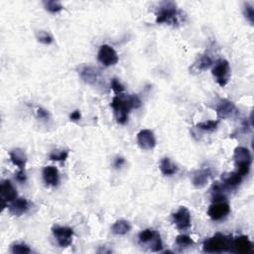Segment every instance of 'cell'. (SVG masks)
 Here are the masks:
<instances>
[{
	"mask_svg": "<svg viewBox=\"0 0 254 254\" xmlns=\"http://www.w3.org/2000/svg\"><path fill=\"white\" fill-rule=\"evenodd\" d=\"M139 243L141 245L149 246L150 250L153 252H159L163 248L162 239L160 233L154 230H145L141 231L138 235Z\"/></svg>",
	"mask_w": 254,
	"mask_h": 254,
	"instance_id": "5b68a950",
	"label": "cell"
},
{
	"mask_svg": "<svg viewBox=\"0 0 254 254\" xmlns=\"http://www.w3.org/2000/svg\"><path fill=\"white\" fill-rule=\"evenodd\" d=\"M111 87H112V90L115 92V93L116 95H120L122 94V92H124L125 88L124 86L117 80V79H113L112 82H111Z\"/></svg>",
	"mask_w": 254,
	"mask_h": 254,
	"instance_id": "f1b7e54d",
	"label": "cell"
},
{
	"mask_svg": "<svg viewBox=\"0 0 254 254\" xmlns=\"http://www.w3.org/2000/svg\"><path fill=\"white\" fill-rule=\"evenodd\" d=\"M137 144L143 150H151L156 146L154 132L149 129H143L137 134Z\"/></svg>",
	"mask_w": 254,
	"mask_h": 254,
	"instance_id": "4fadbf2b",
	"label": "cell"
},
{
	"mask_svg": "<svg viewBox=\"0 0 254 254\" xmlns=\"http://www.w3.org/2000/svg\"><path fill=\"white\" fill-rule=\"evenodd\" d=\"M220 121L219 120H208L204 122H200L197 124V128L206 132H213L216 130L217 126H219Z\"/></svg>",
	"mask_w": 254,
	"mask_h": 254,
	"instance_id": "d4e9b609",
	"label": "cell"
},
{
	"mask_svg": "<svg viewBox=\"0 0 254 254\" xmlns=\"http://www.w3.org/2000/svg\"><path fill=\"white\" fill-rule=\"evenodd\" d=\"M11 251L15 254H28L31 253V248L26 244L18 243L11 246Z\"/></svg>",
	"mask_w": 254,
	"mask_h": 254,
	"instance_id": "83f0119b",
	"label": "cell"
},
{
	"mask_svg": "<svg viewBox=\"0 0 254 254\" xmlns=\"http://www.w3.org/2000/svg\"><path fill=\"white\" fill-rule=\"evenodd\" d=\"M232 240L231 236L217 232L204 242L203 250L207 253L231 252Z\"/></svg>",
	"mask_w": 254,
	"mask_h": 254,
	"instance_id": "3957f363",
	"label": "cell"
},
{
	"mask_svg": "<svg viewBox=\"0 0 254 254\" xmlns=\"http://www.w3.org/2000/svg\"><path fill=\"white\" fill-rule=\"evenodd\" d=\"M17 190L8 180H4L0 184V200H1L2 208H5L8 203H12L17 199Z\"/></svg>",
	"mask_w": 254,
	"mask_h": 254,
	"instance_id": "30bf717a",
	"label": "cell"
},
{
	"mask_svg": "<svg viewBox=\"0 0 254 254\" xmlns=\"http://www.w3.org/2000/svg\"><path fill=\"white\" fill-rule=\"evenodd\" d=\"M125 164V159L123 157H116L114 162V166L115 169L121 168Z\"/></svg>",
	"mask_w": 254,
	"mask_h": 254,
	"instance_id": "d6a6232c",
	"label": "cell"
},
{
	"mask_svg": "<svg viewBox=\"0 0 254 254\" xmlns=\"http://www.w3.org/2000/svg\"><path fill=\"white\" fill-rule=\"evenodd\" d=\"M37 116L40 119H43V120H48L50 118L49 113L46 110H44V108H42V107H39L38 110H37Z\"/></svg>",
	"mask_w": 254,
	"mask_h": 254,
	"instance_id": "1f68e13d",
	"label": "cell"
},
{
	"mask_svg": "<svg viewBox=\"0 0 254 254\" xmlns=\"http://www.w3.org/2000/svg\"><path fill=\"white\" fill-rule=\"evenodd\" d=\"M213 172L210 168H203L197 170L192 175V184L197 189H202L208 183Z\"/></svg>",
	"mask_w": 254,
	"mask_h": 254,
	"instance_id": "5bb4252c",
	"label": "cell"
},
{
	"mask_svg": "<svg viewBox=\"0 0 254 254\" xmlns=\"http://www.w3.org/2000/svg\"><path fill=\"white\" fill-rule=\"evenodd\" d=\"M253 243L249 240V238L245 235L238 236L232 240L231 252L240 253V254H248L253 253Z\"/></svg>",
	"mask_w": 254,
	"mask_h": 254,
	"instance_id": "9a60e30c",
	"label": "cell"
},
{
	"mask_svg": "<svg viewBox=\"0 0 254 254\" xmlns=\"http://www.w3.org/2000/svg\"><path fill=\"white\" fill-rule=\"evenodd\" d=\"M43 181L48 187H57L60 183V174L56 167L47 166L42 172Z\"/></svg>",
	"mask_w": 254,
	"mask_h": 254,
	"instance_id": "2e32d148",
	"label": "cell"
},
{
	"mask_svg": "<svg viewBox=\"0 0 254 254\" xmlns=\"http://www.w3.org/2000/svg\"><path fill=\"white\" fill-rule=\"evenodd\" d=\"M130 231L131 225L129 224V222L125 220H118L112 227V231L116 235H125Z\"/></svg>",
	"mask_w": 254,
	"mask_h": 254,
	"instance_id": "603a6c76",
	"label": "cell"
},
{
	"mask_svg": "<svg viewBox=\"0 0 254 254\" xmlns=\"http://www.w3.org/2000/svg\"><path fill=\"white\" fill-rule=\"evenodd\" d=\"M141 104V99L136 94L115 95L111 103L117 123L122 125L128 121V115L130 111L133 110V108H135V110L139 108Z\"/></svg>",
	"mask_w": 254,
	"mask_h": 254,
	"instance_id": "6da1fadb",
	"label": "cell"
},
{
	"mask_svg": "<svg viewBox=\"0 0 254 254\" xmlns=\"http://www.w3.org/2000/svg\"><path fill=\"white\" fill-rule=\"evenodd\" d=\"M181 17H182V13L178 10L176 3L166 1L160 4L156 12V23L178 26Z\"/></svg>",
	"mask_w": 254,
	"mask_h": 254,
	"instance_id": "7a4b0ae2",
	"label": "cell"
},
{
	"mask_svg": "<svg viewBox=\"0 0 254 254\" xmlns=\"http://www.w3.org/2000/svg\"><path fill=\"white\" fill-rule=\"evenodd\" d=\"M213 64V61L211 59V57L208 54H204L201 55L197 61L193 64V66L191 67V70L193 72H202L208 69H209Z\"/></svg>",
	"mask_w": 254,
	"mask_h": 254,
	"instance_id": "d6986e66",
	"label": "cell"
},
{
	"mask_svg": "<svg viewBox=\"0 0 254 254\" xmlns=\"http://www.w3.org/2000/svg\"><path fill=\"white\" fill-rule=\"evenodd\" d=\"M69 152L67 150H63L60 152H52L50 154V160L52 161H66L68 159Z\"/></svg>",
	"mask_w": 254,
	"mask_h": 254,
	"instance_id": "4dcf8cb0",
	"label": "cell"
},
{
	"mask_svg": "<svg viewBox=\"0 0 254 254\" xmlns=\"http://www.w3.org/2000/svg\"><path fill=\"white\" fill-rule=\"evenodd\" d=\"M43 4L46 10L51 13H58L64 9L62 3L59 1H55V0H48V1H44Z\"/></svg>",
	"mask_w": 254,
	"mask_h": 254,
	"instance_id": "484cf974",
	"label": "cell"
},
{
	"mask_svg": "<svg viewBox=\"0 0 254 254\" xmlns=\"http://www.w3.org/2000/svg\"><path fill=\"white\" fill-rule=\"evenodd\" d=\"M52 232L61 247H68L71 244L72 236H74V231H72V229L57 226L52 229Z\"/></svg>",
	"mask_w": 254,
	"mask_h": 254,
	"instance_id": "8fae6325",
	"label": "cell"
},
{
	"mask_svg": "<svg viewBox=\"0 0 254 254\" xmlns=\"http://www.w3.org/2000/svg\"><path fill=\"white\" fill-rule=\"evenodd\" d=\"M160 170H161V173L164 175V176H173L175 175L179 168L177 167L176 164H174L170 158H163L160 162Z\"/></svg>",
	"mask_w": 254,
	"mask_h": 254,
	"instance_id": "7402d4cb",
	"label": "cell"
},
{
	"mask_svg": "<svg viewBox=\"0 0 254 254\" xmlns=\"http://www.w3.org/2000/svg\"><path fill=\"white\" fill-rule=\"evenodd\" d=\"M37 40L40 43H42V44L50 45V44L53 43L54 38H53V36L50 33L46 32V31H39L37 33Z\"/></svg>",
	"mask_w": 254,
	"mask_h": 254,
	"instance_id": "4316f807",
	"label": "cell"
},
{
	"mask_svg": "<svg viewBox=\"0 0 254 254\" xmlns=\"http://www.w3.org/2000/svg\"><path fill=\"white\" fill-rule=\"evenodd\" d=\"M9 156H10V160L13 163V165L18 167L19 170L25 169L26 162H27V155L22 149H19V148L13 149L9 153Z\"/></svg>",
	"mask_w": 254,
	"mask_h": 254,
	"instance_id": "44dd1931",
	"label": "cell"
},
{
	"mask_svg": "<svg viewBox=\"0 0 254 254\" xmlns=\"http://www.w3.org/2000/svg\"><path fill=\"white\" fill-rule=\"evenodd\" d=\"M97 60L105 67L115 66L118 63V55L116 51L110 45H102L97 54Z\"/></svg>",
	"mask_w": 254,
	"mask_h": 254,
	"instance_id": "9c48e42d",
	"label": "cell"
},
{
	"mask_svg": "<svg viewBox=\"0 0 254 254\" xmlns=\"http://www.w3.org/2000/svg\"><path fill=\"white\" fill-rule=\"evenodd\" d=\"M195 244V241L186 234H181L178 235L176 237V245L180 248V249H185V248H189L191 246H193Z\"/></svg>",
	"mask_w": 254,
	"mask_h": 254,
	"instance_id": "cb8c5ba5",
	"label": "cell"
},
{
	"mask_svg": "<svg viewBox=\"0 0 254 254\" xmlns=\"http://www.w3.org/2000/svg\"><path fill=\"white\" fill-rule=\"evenodd\" d=\"M211 74L215 79V82L220 87L224 88L228 85L231 79V66L227 60H219L214 64Z\"/></svg>",
	"mask_w": 254,
	"mask_h": 254,
	"instance_id": "8992f818",
	"label": "cell"
},
{
	"mask_svg": "<svg viewBox=\"0 0 254 254\" xmlns=\"http://www.w3.org/2000/svg\"><path fill=\"white\" fill-rule=\"evenodd\" d=\"M82 118V115H81V112L80 111H75L72 112L69 115V119L71 121H79L80 119Z\"/></svg>",
	"mask_w": 254,
	"mask_h": 254,
	"instance_id": "836d02e7",
	"label": "cell"
},
{
	"mask_svg": "<svg viewBox=\"0 0 254 254\" xmlns=\"http://www.w3.org/2000/svg\"><path fill=\"white\" fill-rule=\"evenodd\" d=\"M31 208L30 203L24 198H17L8 206V210L11 215L20 216L26 213Z\"/></svg>",
	"mask_w": 254,
	"mask_h": 254,
	"instance_id": "e0dca14e",
	"label": "cell"
},
{
	"mask_svg": "<svg viewBox=\"0 0 254 254\" xmlns=\"http://www.w3.org/2000/svg\"><path fill=\"white\" fill-rule=\"evenodd\" d=\"M215 112L217 117L220 119H228L233 117L236 115L237 108L232 101L229 99H222L219 103H217L215 107Z\"/></svg>",
	"mask_w": 254,
	"mask_h": 254,
	"instance_id": "7c38bea8",
	"label": "cell"
},
{
	"mask_svg": "<svg viewBox=\"0 0 254 254\" xmlns=\"http://www.w3.org/2000/svg\"><path fill=\"white\" fill-rule=\"evenodd\" d=\"M233 160L236 166V172L243 178L248 175L252 163L250 151L245 147H236L233 152Z\"/></svg>",
	"mask_w": 254,
	"mask_h": 254,
	"instance_id": "277c9868",
	"label": "cell"
},
{
	"mask_svg": "<svg viewBox=\"0 0 254 254\" xmlns=\"http://www.w3.org/2000/svg\"><path fill=\"white\" fill-rule=\"evenodd\" d=\"M99 72L92 67H84L80 71L81 79L88 85H94L98 80Z\"/></svg>",
	"mask_w": 254,
	"mask_h": 254,
	"instance_id": "ffe728a7",
	"label": "cell"
},
{
	"mask_svg": "<svg viewBox=\"0 0 254 254\" xmlns=\"http://www.w3.org/2000/svg\"><path fill=\"white\" fill-rule=\"evenodd\" d=\"M191 213L186 207H180L179 209L172 214V223L181 231H186L191 228Z\"/></svg>",
	"mask_w": 254,
	"mask_h": 254,
	"instance_id": "ba28073f",
	"label": "cell"
},
{
	"mask_svg": "<svg viewBox=\"0 0 254 254\" xmlns=\"http://www.w3.org/2000/svg\"><path fill=\"white\" fill-rule=\"evenodd\" d=\"M231 212V207L227 200L213 201L208 209V214L212 221H222Z\"/></svg>",
	"mask_w": 254,
	"mask_h": 254,
	"instance_id": "52a82bcc",
	"label": "cell"
},
{
	"mask_svg": "<svg viewBox=\"0 0 254 254\" xmlns=\"http://www.w3.org/2000/svg\"><path fill=\"white\" fill-rule=\"evenodd\" d=\"M243 14L245 16V18L248 20V22L253 25L254 23V10H253V6L246 3L244 5V8H243Z\"/></svg>",
	"mask_w": 254,
	"mask_h": 254,
	"instance_id": "f546056e",
	"label": "cell"
},
{
	"mask_svg": "<svg viewBox=\"0 0 254 254\" xmlns=\"http://www.w3.org/2000/svg\"><path fill=\"white\" fill-rule=\"evenodd\" d=\"M16 180L19 181L20 183H24L26 181V174L24 170H19L16 174Z\"/></svg>",
	"mask_w": 254,
	"mask_h": 254,
	"instance_id": "e575fe53",
	"label": "cell"
},
{
	"mask_svg": "<svg viewBox=\"0 0 254 254\" xmlns=\"http://www.w3.org/2000/svg\"><path fill=\"white\" fill-rule=\"evenodd\" d=\"M222 180H223L222 185L225 190H234L241 184L243 177L235 171V172L224 174Z\"/></svg>",
	"mask_w": 254,
	"mask_h": 254,
	"instance_id": "ac0fdd59",
	"label": "cell"
}]
</instances>
